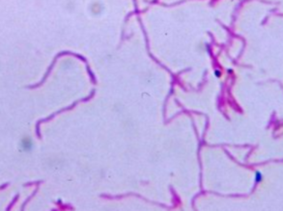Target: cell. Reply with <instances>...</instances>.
<instances>
[{"instance_id": "obj_1", "label": "cell", "mask_w": 283, "mask_h": 211, "mask_svg": "<svg viewBox=\"0 0 283 211\" xmlns=\"http://www.w3.org/2000/svg\"><path fill=\"white\" fill-rule=\"evenodd\" d=\"M31 147H32V143L30 140L27 139V138L22 140V148L24 150H30Z\"/></svg>"}]
</instances>
